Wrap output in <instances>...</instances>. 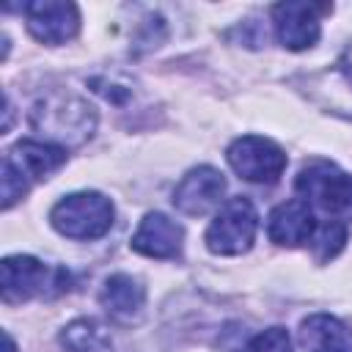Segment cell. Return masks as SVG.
<instances>
[{"mask_svg":"<svg viewBox=\"0 0 352 352\" xmlns=\"http://www.w3.org/2000/svg\"><path fill=\"white\" fill-rule=\"evenodd\" d=\"M33 129L52 146H82L96 129V110L74 94H47L30 110Z\"/></svg>","mask_w":352,"mask_h":352,"instance_id":"1","label":"cell"},{"mask_svg":"<svg viewBox=\"0 0 352 352\" xmlns=\"http://www.w3.org/2000/svg\"><path fill=\"white\" fill-rule=\"evenodd\" d=\"M302 201L333 220H352V176L338 165L316 160L308 162L294 182Z\"/></svg>","mask_w":352,"mask_h":352,"instance_id":"2","label":"cell"},{"mask_svg":"<svg viewBox=\"0 0 352 352\" xmlns=\"http://www.w3.org/2000/svg\"><path fill=\"white\" fill-rule=\"evenodd\" d=\"M113 214L116 209L102 192H72L52 206L50 220L69 239H99L110 231Z\"/></svg>","mask_w":352,"mask_h":352,"instance_id":"3","label":"cell"},{"mask_svg":"<svg viewBox=\"0 0 352 352\" xmlns=\"http://www.w3.org/2000/svg\"><path fill=\"white\" fill-rule=\"evenodd\" d=\"M0 286L3 300L8 305L25 302L41 294H60L69 289L66 270H50L44 261L33 256H6L0 264Z\"/></svg>","mask_w":352,"mask_h":352,"instance_id":"4","label":"cell"},{"mask_svg":"<svg viewBox=\"0 0 352 352\" xmlns=\"http://www.w3.org/2000/svg\"><path fill=\"white\" fill-rule=\"evenodd\" d=\"M258 228V214L256 206L245 198L236 195L223 204V209L214 214V220L206 228V248L217 256H239L250 250Z\"/></svg>","mask_w":352,"mask_h":352,"instance_id":"5","label":"cell"},{"mask_svg":"<svg viewBox=\"0 0 352 352\" xmlns=\"http://www.w3.org/2000/svg\"><path fill=\"white\" fill-rule=\"evenodd\" d=\"M228 165L248 182L256 184H272L280 179L283 168H286V154L278 143L267 140V138H256V135H245L236 138L228 146Z\"/></svg>","mask_w":352,"mask_h":352,"instance_id":"6","label":"cell"},{"mask_svg":"<svg viewBox=\"0 0 352 352\" xmlns=\"http://www.w3.org/2000/svg\"><path fill=\"white\" fill-rule=\"evenodd\" d=\"M22 11H25L28 30L33 33V38L44 44H66L80 30V11L74 3L33 0V3H25Z\"/></svg>","mask_w":352,"mask_h":352,"instance_id":"7","label":"cell"},{"mask_svg":"<svg viewBox=\"0 0 352 352\" xmlns=\"http://www.w3.org/2000/svg\"><path fill=\"white\" fill-rule=\"evenodd\" d=\"M330 11L327 6L314 3H278L272 6V22L280 44L286 50H308L316 44L322 33V14Z\"/></svg>","mask_w":352,"mask_h":352,"instance_id":"8","label":"cell"},{"mask_svg":"<svg viewBox=\"0 0 352 352\" xmlns=\"http://www.w3.org/2000/svg\"><path fill=\"white\" fill-rule=\"evenodd\" d=\"M223 192H226V179L220 170L209 168V165H201V168H192L173 190V206L190 217H201V214H209L214 206H220L223 201Z\"/></svg>","mask_w":352,"mask_h":352,"instance_id":"9","label":"cell"},{"mask_svg":"<svg viewBox=\"0 0 352 352\" xmlns=\"http://www.w3.org/2000/svg\"><path fill=\"white\" fill-rule=\"evenodd\" d=\"M316 226L319 223L314 217V209L302 198H294V201H286V204L272 209L270 223H267V234L275 245L300 248V245H308L314 239Z\"/></svg>","mask_w":352,"mask_h":352,"instance_id":"10","label":"cell"},{"mask_svg":"<svg viewBox=\"0 0 352 352\" xmlns=\"http://www.w3.org/2000/svg\"><path fill=\"white\" fill-rule=\"evenodd\" d=\"M182 239L184 231L176 220L162 212H148L132 236V248L151 258H176L182 253Z\"/></svg>","mask_w":352,"mask_h":352,"instance_id":"11","label":"cell"},{"mask_svg":"<svg viewBox=\"0 0 352 352\" xmlns=\"http://www.w3.org/2000/svg\"><path fill=\"white\" fill-rule=\"evenodd\" d=\"M3 160L28 182H44L66 162V148L41 140H19L6 151Z\"/></svg>","mask_w":352,"mask_h":352,"instance_id":"12","label":"cell"},{"mask_svg":"<svg viewBox=\"0 0 352 352\" xmlns=\"http://www.w3.org/2000/svg\"><path fill=\"white\" fill-rule=\"evenodd\" d=\"M99 302L116 322H132L143 314L146 289L140 286L138 278H132L126 272H118V275H110L104 280V286L99 292Z\"/></svg>","mask_w":352,"mask_h":352,"instance_id":"13","label":"cell"},{"mask_svg":"<svg viewBox=\"0 0 352 352\" xmlns=\"http://www.w3.org/2000/svg\"><path fill=\"white\" fill-rule=\"evenodd\" d=\"M300 344L305 352H352V330L330 314H311L300 324Z\"/></svg>","mask_w":352,"mask_h":352,"instance_id":"14","label":"cell"},{"mask_svg":"<svg viewBox=\"0 0 352 352\" xmlns=\"http://www.w3.org/2000/svg\"><path fill=\"white\" fill-rule=\"evenodd\" d=\"M60 344L66 352H110V333L94 319H74L63 327Z\"/></svg>","mask_w":352,"mask_h":352,"instance_id":"15","label":"cell"},{"mask_svg":"<svg viewBox=\"0 0 352 352\" xmlns=\"http://www.w3.org/2000/svg\"><path fill=\"white\" fill-rule=\"evenodd\" d=\"M327 96H330V104L338 110V113H346L352 116V47L336 60V66L327 72Z\"/></svg>","mask_w":352,"mask_h":352,"instance_id":"16","label":"cell"},{"mask_svg":"<svg viewBox=\"0 0 352 352\" xmlns=\"http://www.w3.org/2000/svg\"><path fill=\"white\" fill-rule=\"evenodd\" d=\"M344 242H346V226L341 220H324L322 226H316V234L308 245L314 250V258L319 264H324L341 253Z\"/></svg>","mask_w":352,"mask_h":352,"instance_id":"17","label":"cell"},{"mask_svg":"<svg viewBox=\"0 0 352 352\" xmlns=\"http://www.w3.org/2000/svg\"><path fill=\"white\" fill-rule=\"evenodd\" d=\"M239 352H294V349H292V338L283 327H270V330H261L258 336H253Z\"/></svg>","mask_w":352,"mask_h":352,"instance_id":"18","label":"cell"},{"mask_svg":"<svg viewBox=\"0 0 352 352\" xmlns=\"http://www.w3.org/2000/svg\"><path fill=\"white\" fill-rule=\"evenodd\" d=\"M0 187H3V209H11V206L28 192L30 182L3 160V168H0Z\"/></svg>","mask_w":352,"mask_h":352,"instance_id":"19","label":"cell"},{"mask_svg":"<svg viewBox=\"0 0 352 352\" xmlns=\"http://www.w3.org/2000/svg\"><path fill=\"white\" fill-rule=\"evenodd\" d=\"M3 341H6V352H16V349H14V341H11L8 333H3Z\"/></svg>","mask_w":352,"mask_h":352,"instance_id":"20","label":"cell"}]
</instances>
